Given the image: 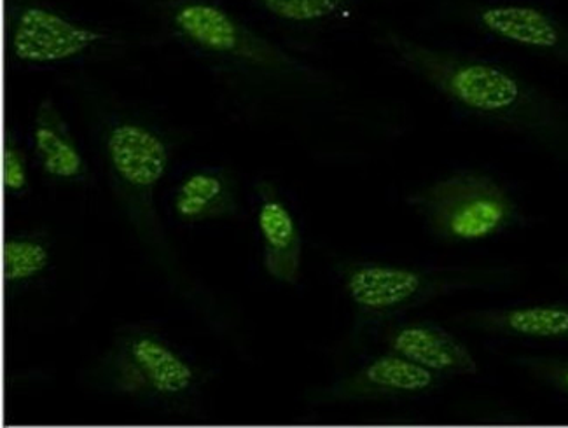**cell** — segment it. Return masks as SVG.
<instances>
[{"instance_id": "6da1fadb", "label": "cell", "mask_w": 568, "mask_h": 428, "mask_svg": "<svg viewBox=\"0 0 568 428\" xmlns=\"http://www.w3.org/2000/svg\"><path fill=\"white\" fill-rule=\"evenodd\" d=\"M379 44L404 71L474 120L519 136L568 163V102L511 67L385 30Z\"/></svg>"}, {"instance_id": "7a4b0ae2", "label": "cell", "mask_w": 568, "mask_h": 428, "mask_svg": "<svg viewBox=\"0 0 568 428\" xmlns=\"http://www.w3.org/2000/svg\"><path fill=\"white\" fill-rule=\"evenodd\" d=\"M166 29L193 50L247 71L317 81L315 69L251 29L214 0H154Z\"/></svg>"}, {"instance_id": "3957f363", "label": "cell", "mask_w": 568, "mask_h": 428, "mask_svg": "<svg viewBox=\"0 0 568 428\" xmlns=\"http://www.w3.org/2000/svg\"><path fill=\"white\" fill-rule=\"evenodd\" d=\"M408 205L434 238L473 243L494 238L521 221L507 187L481 170H458L409 194Z\"/></svg>"}, {"instance_id": "277c9868", "label": "cell", "mask_w": 568, "mask_h": 428, "mask_svg": "<svg viewBox=\"0 0 568 428\" xmlns=\"http://www.w3.org/2000/svg\"><path fill=\"white\" fill-rule=\"evenodd\" d=\"M515 269L503 266L413 268L400 264L355 263L345 268L343 285L352 303L371 317H388L440 297L470 291H495L513 284Z\"/></svg>"}, {"instance_id": "5b68a950", "label": "cell", "mask_w": 568, "mask_h": 428, "mask_svg": "<svg viewBox=\"0 0 568 428\" xmlns=\"http://www.w3.org/2000/svg\"><path fill=\"white\" fill-rule=\"evenodd\" d=\"M470 29L568 69V20L530 0H478L462 11Z\"/></svg>"}, {"instance_id": "8992f818", "label": "cell", "mask_w": 568, "mask_h": 428, "mask_svg": "<svg viewBox=\"0 0 568 428\" xmlns=\"http://www.w3.org/2000/svg\"><path fill=\"white\" fill-rule=\"evenodd\" d=\"M105 39V33L36 2H14L9 8V45L23 63L67 62Z\"/></svg>"}, {"instance_id": "52a82bcc", "label": "cell", "mask_w": 568, "mask_h": 428, "mask_svg": "<svg viewBox=\"0 0 568 428\" xmlns=\"http://www.w3.org/2000/svg\"><path fill=\"white\" fill-rule=\"evenodd\" d=\"M103 145L115 182L149 198L169 170L166 142L144 124L121 121L108 130Z\"/></svg>"}, {"instance_id": "ba28073f", "label": "cell", "mask_w": 568, "mask_h": 428, "mask_svg": "<svg viewBox=\"0 0 568 428\" xmlns=\"http://www.w3.org/2000/svg\"><path fill=\"white\" fill-rule=\"evenodd\" d=\"M437 385L439 376L390 351L373 358L354 375L322 390L321 399L326 402H348L415 397L436 390Z\"/></svg>"}, {"instance_id": "9c48e42d", "label": "cell", "mask_w": 568, "mask_h": 428, "mask_svg": "<svg viewBox=\"0 0 568 428\" xmlns=\"http://www.w3.org/2000/svg\"><path fill=\"white\" fill-rule=\"evenodd\" d=\"M390 351L408 358L439 378L474 376L478 360L466 343L433 320L403 324L387 336Z\"/></svg>"}, {"instance_id": "30bf717a", "label": "cell", "mask_w": 568, "mask_h": 428, "mask_svg": "<svg viewBox=\"0 0 568 428\" xmlns=\"http://www.w3.org/2000/svg\"><path fill=\"white\" fill-rule=\"evenodd\" d=\"M256 193L264 269L273 281L296 285L303 266V238L296 218L272 182H260Z\"/></svg>"}, {"instance_id": "8fae6325", "label": "cell", "mask_w": 568, "mask_h": 428, "mask_svg": "<svg viewBox=\"0 0 568 428\" xmlns=\"http://www.w3.org/2000/svg\"><path fill=\"white\" fill-rule=\"evenodd\" d=\"M455 326L498 338L568 339V303L476 309L454 317Z\"/></svg>"}, {"instance_id": "7c38bea8", "label": "cell", "mask_w": 568, "mask_h": 428, "mask_svg": "<svg viewBox=\"0 0 568 428\" xmlns=\"http://www.w3.org/2000/svg\"><path fill=\"white\" fill-rule=\"evenodd\" d=\"M33 149L42 172L62 181H78L87 173V163L53 100L39 103L33 121Z\"/></svg>"}, {"instance_id": "4fadbf2b", "label": "cell", "mask_w": 568, "mask_h": 428, "mask_svg": "<svg viewBox=\"0 0 568 428\" xmlns=\"http://www.w3.org/2000/svg\"><path fill=\"white\" fill-rule=\"evenodd\" d=\"M129 355L145 390L158 396H181L194 384V371L181 355L151 334H136L126 343Z\"/></svg>"}, {"instance_id": "5bb4252c", "label": "cell", "mask_w": 568, "mask_h": 428, "mask_svg": "<svg viewBox=\"0 0 568 428\" xmlns=\"http://www.w3.org/2000/svg\"><path fill=\"white\" fill-rule=\"evenodd\" d=\"M173 211L184 223H203L239 211L235 179L219 169L191 173L175 191Z\"/></svg>"}, {"instance_id": "9a60e30c", "label": "cell", "mask_w": 568, "mask_h": 428, "mask_svg": "<svg viewBox=\"0 0 568 428\" xmlns=\"http://www.w3.org/2000/svg\"><path fill=\"white\" fill-rule=\"evenodd\" d=\"M252 8L287 26L312 27L348 14L357 0H247Z\"/></svg>"}, {"instance_id": "2e32d148", "label": "cell", "mask_w": 568, "mask_h": 428, "mask_svg": "<svg viewBox=\"0 0 568 428\" xmlns=\"http://www.w3.org/2000/svg\"><path fill=\"white\" fill-rule=\"evenodd\" d=\"M50 264V251L36 236H9L2 248V272L8 284L32 281Z\"/></svg>"}, {"instance_id": "e0dca14e", "label": "cell", "mask_w": 568, "mask_h": 428, "mask_svg": "<svg viewBox=\"0 0 568 428\" xmlns=\"http://www.w3.org/2000/svg\"><path fill=\"white\" fill-rule=\"evenodd\" d=\"M515 363L531 378L568 397V357L524 355L515 358Z\"/></svg>"}, {"instance_id": "ac0fdd59", "label": "cell", "mask_w": 568, "mask_h": 428, "mask_svg": "<svg viewBox=\"0 0 568 428\" xmlns=\"http://www.w3.org/2000/svg\"><path fill=\"white\" fill-rule=\"evenodd\" d=\"M2 182L8 193H26L29 187V170H27V157L23 149L14 141L13 133H9L4 142V154H2Z\"/></svg>"}]
</instances>
